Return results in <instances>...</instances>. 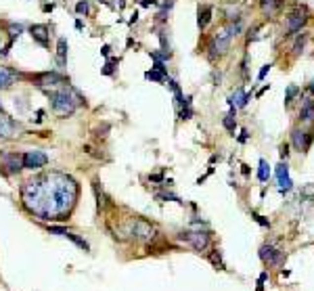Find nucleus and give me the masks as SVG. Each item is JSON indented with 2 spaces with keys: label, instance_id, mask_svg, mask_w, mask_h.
I'll list each match as a JSON object with an SVG mask.
<instances>
[{
  "label": "nucleus",
  "instance_id": "obj_1",
  "mask_svg": "<svg viewBox=\"0 0 314 291\" xmlns=\"http://www.w3.org/2000/svg\"><path fill=\"white\" fill-rule=\"evenodd\" d=\"M80 195V184L65 172H46L28 180L21 187L23 208L40 220L63 222Z\"/></svg>",
  "mask_w": 314,
  "mask_h": 291
},
{
  "label": "nucleus",
  "instance_id": "obj_2",
  "mask_svg": "<svg viewBox=\"0 0 314 291\" xmlns=\"http://www.w3.org/2000/svg\"><path fill=\"white\" fill-rule=\"evenodd\" d=\"M44 92L48 94V99H50L52 113L59 116V118H69L84 103L82 94L78 92L76 88L69 86V84H63L61 88H57V90H44Z\"/></svg>",
  "mask_w": 314,
  "mask_h": 291
},
{
  "label": "nucleus",
  "instance_id": "obj_3",
  "mask_svg": "<svg viewBox=\"0 0 314 291\" xmlns=\"http://www.w3.org/2000/svg\"><path fill=\"white\" fill-rule=\"evenodd\" d=\"M243 30V23L241 21H231L229 25H224L220 28L216 34L212 42H209V59H216V57H222L226 55V50H229L233 38H237Z\"/></svg>",
  "mask_w": 314,
  "mask_h": 291
},
{
  "label": "nucleus",
  "instance_id": "obj_4",
  "mask_svg": "<svg viewBox=\"0 0 314 291\" xmlns=\"http://www.w3.org/2000/svg\"><path fill=\"white\" fill-rule=\"evenodd\" d=\"M178 239L189 243L195 251H205L209 248V241H212V233L209 231H185V233H178Z\"/></svg>",
  "mask_w": 314,
  "mask_h": 291
},
{
  "label": "nucleus",
  "instance_id": "obj_5",
  "mask_svg": "<svg viewBox=\"0 0 314 291\" xmlns=\"http://www.w3.org/2000/svg\"><path fill=\"white\" fill-rule=\"evenodd\" d=\"M130 235H132L136 241L149 243V241H153L155 237H157V228L153 224H149V222H145V220L136 218V220L130 222Z\"/></svg>",
  "mask_w": 314,
  "mask_h": 291
},
{
  "label": "nucleus",
  "instance_id": "obj_6",
  "mask_svg": "<svg viewBox=\"0 0 314 291\" xmlns=\"http://www.w3.org/2000/svg\"><path fill=\"white\" fill-rule=\"evenodd\" d=\"M34 82H36L38 88H42V90H46V88H55V86H63L67 82V78L63 74H59V72H44V74H38V76H34L32 78Z\"/></svg>",
  "mask_w": 314,
  "mask_h": 291
},
{
  "label": "nucleus",
  "instance_id": "obj_7",
  "mask_svg": "<svg viewBox=\"0 0 314 291\" xmlns=\"http://www.w3.org/2000/svg\"><path fill=\"white\" fill-rule=\"evenodd\" d=\"M258 255H260L262 262L268 264V266H278V264L283 262V258H285V251L276 249L275 245H270V243H264V245L260 248Z\"/></svg>",
  "mask_w": 314,
  "mask_h": 291
},
{
  "label": "nucleus",
  "instance_id": "obj_8",
  "mask_svg": "<svg viewBox=\"0 0 314 291\" xmlns=\"http://www.w3.org/2000/svg\"><path fill=\"white\" fill-rule=\"evenodd\" d=\"M21 160H23V167L25 170H40V167H44L48 164V155L44 151H25L21 155Z\"/></svg>",
  "mask_w": 314,
  "mask_h": 291
},
{
  "label": "nucleus",
  "instance_id": "obj_9",
  "mask_svg": "<svg viewBox=\"0 0 314 291\" xmlns=\"http://www.w3.org/2000/svg\"><path fill=\"white\" fill-rule=\"evenodd\" d=\"M306 19H308V13H306V8H302V6H298L295 11L287 17V25H285V30H287V34H300L302 32V28H304V23H306Z\"/></svg>",
  "mask_w": 314,
  "mask_h": 291
},
{
  "label": "nucleus",
  "instance_id": "obj_10",
  "mask_svg": "<svg viewBox=\"0 0 314 291\" xmlns=\"http://www.w3.org/2000/svg\"><path fill=\"white\" fill-rule=\"evenodd\" d=\"M291 145L295 147V151H308L312 145V130H304V128H293L291 130Z\"/></svg>",
  "mask_w": 314,
  "mask_h": 291
},
{
  "label": "nucleus",
  "instance_id": "obj_11",
  "mask_svg": "<svg viewBox=\"0 0 314 291\" xmlns=\"http://www.w3.org/2000/svg\"><path fill=\"white\" fill-rule=\"evenodd\" d=\"M0 160H2L4 174H19L23 170L21 155H17V153H2V155H0Z\"/></svg>",
  "mask_w": 314,
  "mask_h": 291
},
{
  "label": "nucleus",
  "instance_id": "obj_12",
  "mask_svg": "<svg viewBox=\"0 0 314 291\" xmlns=\"http://www.w3.org/2000/svg\"><path fill=\"white\" fill-rule=\"evenodd\" d=\"M46 231L50 233V235H59V237H65V239H69V241H74L78 248H82L84 251H88L90 249V245L86 243L82 237H78L76 233H72V231H67V228H63V226H48Z\"/></svg>",
  "mask_w": 314,
  "mask_h": 291
},
{
  "label": "nucleus",
  "instance_id": "obj_13",
  "mask_svg": "<svg viewBox=\"0 0 314 291\" xmlns=\"http://www.w3.org/2000/svg\"><path fill=\"white\" fill-rule=\"evenodd\" d=\"M48 25L44 23H34L32 28H30V34H32V38L34 42H38L42 48H48L50 46V34H48Z\"/></svg>",
  "mask_w": 314,
  "mask_h": 291
},
{
  "label": "nucleus",
  "instance_id": "obj_14",
  "mask_svg": "<svg viewBox=\"0 0 314 291\" xmlns=\"http://www.w3.org/2000/svg\"><path fill=\"white\" fill-rule=\"evenodd\" d=\"M21 78V74L17 72L15 67H8V65H2L0 63V90H4V88H11L17 80Z\"/></svg>",
  "mask_w": 314,
  "mask_h": 291
},
{
  "label": "nucleus",
  "instance_id": "obj_15",
  "mask_svg": "<svg viewBox=\"0 0 314 291\" xmlns=\"http://www.w3.org/2000/svg\"><path fill=\"white\" fill-rule=\"evenodd\" d=\"M276 178H278V191L281 193H289L293 189V182L289 178V166L287 162H281L276 166Z\"/></svg>",
  "mask_w": 314,
  "mask_h": 291
},
{
  "label": "nucleus",
  "instance_id": "obj_16",
  "mask_svg": "<svg viewBox=\"0 0 314 291\" xmlns=\"http://www.w3.org/2000/svg\"><path fill=\"white\" fill-rule=\"evenodd\" d=\"M17 132H19V122L0 113V138H13Z\"/></svg>",
  "mask_w": 314,
  "mask_h": 291
},
{
  "label": "nucleus",
  "instance_id": "obj_17",
  "mask_svg": "<svg viewBox=\"0 0 314 291\" xmlns=\"http://www.w3.org/2000/svg\"><path fill=\"white\" fill-rule=\"evenodd\" d=\"M300 122L302 124H312L314 122V99H304L300 109Z\"/></svg>",
  "mask_w": 314,
  "mask_h": 291
},
{
  "label": "nucleus",
  "instance_id": "obj_18",
  "mask_svg": "<svg viewBox=\"0 0 314 291\" xmlns=\"http://www.w3.org/2000/svg\"><path fill=\"white\" fill-rule=\"evenodd\" d=\"M249 99H251L249 92H245L243 88H237V90L233 92V96L229 99V105L231 107H245V105L249 103Z\"/></svg>",
  "mask_w": 314,
  "mask_h": 291
},
{
  "label": "nucleus",
  "instance_id": "obj_19",
  "mask_svg": "<svg viewBox=\"0 0 314 291\" xmlns=\"http://www.w3.org/2000/svg\"><path fill=\"white\" fill-rule=\"evenodd\" d=\"M283 6H285V0H262V11H264V15H268V17L276 15Z\"/></svg>",
  "mask_w": 314,
  "mask_h": 291
},
{
  "label": "nucleus",
  "instance_id": "obj_20",
  "mask_svg": "<svg viewBox=\"0 0 314 291\" xmlns=\"http://www.w3.org/2000/svg\"><path fill=\"white\" fill-rule=\"evenodd\" d=\"M212 6L209 4H203V6H199V17H197V25H199V30H205L207 28V23L212 21Z\"/></svg>",
  "mask_w": 314,
  "mask_h": 291
},
{
  "label": "nucleus",
  "instance_id": "obj_21",
  "mask_svg": "<svg viewBox=\"0 0 314 291\" xmlns=\"http://www.w3.org/2000/svg\"><path fill=\"white\" fill-rule=\"evenodd\" d=\"M57 65L63 69L67 65V40L59 38L57 40Z\"/></svg>",
  "mask_w": 314,
  "mask_h": 291
},
{
  "label": "nucleus",
  "instance_id": "obj_22",
  "mask_svg": "<svg viewBox=\"0 0 314 291\" xmlns=\"http://www.w3.org/2000/svg\"><path fill=\"white\" fill-rule=\"evenodd\" d=\"M222 124H224V128L235 136V130H237V122H235V107H231V113H229V116H224Z\"/></svg>",
  "mask_w": 314,
  "mask_h": 291
},
{
  "label": "nucleus",
  "instance_id": "obj_23",
  "mask_svg": "<svg viewBox=\"0 0 314 291\" xmlns=\"http://www.w3.org/2000/svg\"><path fill=\"white\" fill-rule=\"evenodd\" d=\"M268 178H270V166L266 164V160H260V164H258V180L266 182Z\"/></svg>",
  "mask_w": 314,
  "mask_h": 291
},
{
  "label": "nucleus",
  "instance_id": "obj_24",
  "mask_svg": "<svg viewBox=\"0 0 314 291\" xmlns=\"http://www.w3.org/2000/svg\"><path fill=\"white\" fill-rule=\"evenodd\" d=\"M118 63H119L118 59H107V63H105V67L101 69V74H103V76H113V74H116V69H118V67H116Z\"/></svg>",
  "mask_w": 314,
  "mask_h": 291
},
{
  "label": "nucleus",
  "instance_id": "obj_25",
  "mask_svg": "<svg viewBox=\"0 0 314 291\" xmlns=\"http://www.w3.org/2000/svg\"><path fill=\"white\" fill-rule=\"evenodd\" d=\"M145 78H147V80H151V82H165L168 74H161V72H157V69H151V72L145 74Z\"/></svg>",
  "mask_w": 314,
  "mask_h": 291
},
{
  "label": "nucleus",
  "instance_id": "obj_26",
  "mask_svg": "<svg viewBox=\"0 0 314 291\" xmlns=\"http://www.w3.org/2000/svg\"><path fill=\"white\" fill-rule=\"evenodd\" d=\"M306 40H308V34H300V36H298V40H295V44H293V52H295V55H300V52L304 50V44H306Z\"/></svg>",
  "mask_w": 314,
  "mask_h": 291
},
{
  "label": "nucleus",
  "instance_id": "obj_27",
  "mask_svg": "<svg viewBox=\"0 0 314 291\" xmlns=\"http://www.w3.org/2000/svg\"><path fill=\"white\" fill-rule=\"evenodd\" d=\"M300 92V88L295 86V84H291L289 88H287V92H285V105H291L293 103V99H295V94Z\"/></svg>",
  "mask_w": 314,
  "mask_h": 291
},
{
  "label": "nucleus",
  "instance_id": "obj_28",
  "mask_svg": "<svg viewBox=\"0 0 314 291\" xmlns=\"http://www.w3.org/2000/svg\"><path fill=\"white\" fill-rule=\"evenodd\" d=\"M21 32H23V28H21L19 23H8V36H11V42H13L15 38H19Z\"/></svg>",
  "mask_w": 314,
  "mask_h": 291
},
{
  "label": "nucleus",
  "instance_id": "obj_29",
  "mask_svg": "<svg viewBox=\"0 0 314 291\" xmlns=\"http://www.w3.org/2000/svg\"><path fill=\"white\" fill-rule=\"evenodd\" d=\"M76 13H78V15H88V13H90L88 0H82V2H78V4H76Z\"/></svg>",
  "mask_w": 314,
  "mask_h": 291
},
{
  "label": "nucleus",
  "instance_id": "obj_30",
  "mask_svg": "<svg viewBox=\"0 0 314 291\" xmlns=\"http://www.w3.org/2000/svg\"><path fill=\"white\" fill-rule=\"evenodd\" d=\"M226 19L229 21H241V11L239 8H226Z\"/></svg>",
  "mask_w": 314,
  "mask_h": 291
},
{
  "label": "nucleus",
  "instance_id": "obj_31",
  "mask_svg": "<svg viewBox=\"0 0 314 291\" xmlns=\"http://www.w3.org/2000/svg\"><path fill=\"white\" fill-rule=\"evenodd\" d=\"M251 218H254V220H256V222H258V224H262V226H266V228H270V222H268V220H266L264 216H260V214H256V211H251Z\"/></svg>",
  "mask_w": 314,
  "mask_h": 291
},
{
  "label": "nucleus",
  "instance_id": "obj_32",
  "mask_svg": "<svg viewBox=\"0 0 314 291\" xmlns=\"http://www.w3.org/2000/svg\"><path fill=\"white\" fill-rule=\"evenodd\" d=\"M159 201H176V204H182V201L176 197V195H168V193H161V195H157Z\"/></svg>",
  "mask_w": 314,
  "mask_h": 291
},
{
  "label": "nucleus",
  "instance_id": "obj_33",
  "mask_svg": "<svg viewBox=\"0 0 314 291\" xmlns=\"http://www.w3.org/2000/svg\"><path fill=\"white\" fill-rule=\"evenodd\" d=\"M209 260H212V262L216 264V266H220V268H224V266H222V262H220V253H218V249H214V253H212V255H209Z\"/></svg>",
  "mask_w": 314,
  "mask_h": 291
},
{
  "label": "nucleus",
  "instance_id": "obj_34",
  "mask_svg": "<svg viewBox=\"0 0 314 291\" xmlns=\"http://www.w3.org/2000/svg\"><path fill=\"white\" fill-rule=\"evenodd\" d=\"M266 279H268V272H262V275L258 277V291H262V289H264Z\"/></svg>",
  "mask_w": 314,
  "mask_h": 291
},
{
  "label": "nucleus",
  "instance_id": "obj_35",
  "mask_svg": "<svg viewBox=\"0 0 314 291\" xmlns=\"http://www.w3.org/2000/svg\"><path fill=\"white\" fill-rule=\"evenodd\" d=\"M270 67H273V65H270V63H268V65H264V67H262V69H260V74H258V80H264V78H266V74L270 72Z\"/></svg>",
  "mask_w": 314,
  "mask_h": 291
},
{
  "label": "nucleus",
  "instance_id": "obj_36",
  "mask_svg": "<svg viewBox=\"0 0 314 291\" xmlns=\"http://www.w3.org/2000/svg\"><path fill=\"white\" fill-rule=\"evenodd\" d=\"M101 55H103V57H107V59H109V55H111V46H109V44H105V46L101 48Z\"/></svg>",
  "mask_w": 314,
  "mask_h": 291
},
{
  "label": "nucleus",
  "instance_id": "obj_37",
  "mask_svg": "<svg viewBox=\"0 0 314 291\" xmlns=\"http://www.w3.org/2000/svg\"><path fill=\"white\" fill-rule=\"evenodd\" d=\"M247 136H249V132H247V130H241V136H239V143H245V140H247Z\"/></svg>",
  "mask_w": 314,
  "mask_h": 291
},
{
  "label": "nucleus",
  "instance_id": "obj_38",
  "mask_svg": "<svg viewBox=\"0 0 314 291\" xmlns=\"http://www.w3.org/2000/svg\"><path fill=\"white\" fill-rule=\"evenodd\" d=\"M151 180H153V182H161L163 176H161V174H151Z\"/></svg>",
  "mask_w": 314,
  "mask_h": 291
},
{
  "label": "nucleus",
  "instance_id": "obj_39",
  "mask_svg": "<svg viewBox=\"0 0 314 291\" xmlns=\"http://www.w3.org/2000/svg\"><path fill=\"white\" fill-rule=\"evenodd\" d=\"M287 155H289V147L283 145V147H281V157H287Z\"/></svg>",
  "mask_w": 314,
  "mask_h": 291
},
{
  "label": "nucleus",
  "instance_id": "obj_40",
  "mask_svg": "<svg viewBox=\"0 0 314 291\" xmlns=\"http://www.w3.org/2000/svg\"><path fill=\"white\" fill-rule=\"evenodd\" d=\"M52 8H55V4H44V11H46V13L52 11Z\"/></svg>",
  "mask_w": 314,
  "mask_h": 291
},
{
  "label": "nucleus",
  "instance_id": "obj_41",
  "mask_svg": "<svg viewBox=\"0 0 314 291\" xmlns=\"http://www.w3.org/2000/svg\"><path fill=\"white\" fill-rule=\"evenodd\" d=\"M310 90H312V92H314V82H312V86H310Z\"/></svg>",
  "mask_w": 314,
  "mask_h": 291
},
{
  "label": "nucleus",
  "instance_id": "obj_42",
  "mask_svg": "<svg viewBox=\"0 0 314 291\" xmlns=\"http://www.w3.org/2000/svg\"><path fill=\"white\" fill-rule=\"evenodd\" d=\"M0 113H2V103H0Z\"/></svg>",
  "mask_w": 314,
  "mask_h": 291
},
{
  "label": "nucleus",
  "instance_id": "obj_43",
  "mask_svg": "<svg viewBox=\"0 0 314 291\" xmlns=\"http://www.w3.org/2000/svg\"><path fill=\"white\" fill-rule=\"evenodd\" d=\"M0 48H2V40H0ZM0 52H2V50H0Z\"/></svg>",
  "mask_w": 314,
  "mask_h": 291
}]
</instances>
